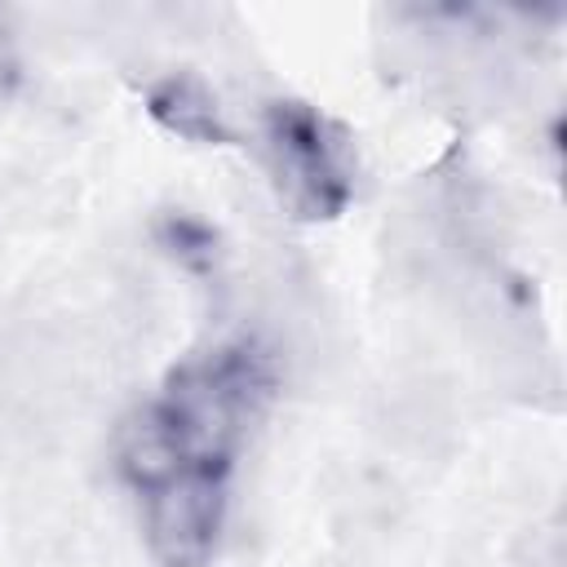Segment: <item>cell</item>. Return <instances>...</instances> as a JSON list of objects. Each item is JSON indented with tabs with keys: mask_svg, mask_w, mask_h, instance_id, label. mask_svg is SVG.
<instances>
[{
	"mask_svg": "<svg viewBox=\"0 0 567 567\" xmlns=\"http://www.w3.org/2000/svg\"><path fill=\"white\" fill-rule=\"evenodd\" d=\"M275 394V359L252 337L182 359L115 434V465L142 505L159 567H204L226 523L235 456Z\"/></svg>",
	"mask_w": 567,
	"mask_h": 567,
	"instance_id": "obj_1",
	"label": "cell"
},
{
	"mask_svg": "<svg viewBox=\"0 0 567 567\" xmlns=\"http://www.w3.org/2000/svg\"><path fill=\"white\" fill-rule=\"evenodd\" d=\"M261 155L279 204L297 221H337L354 199V142L306 97L261 102Z\"/></svg>",
	"mask_w": 567,
	"mask_h": 567,
	"instance_id": "obj_2",
	"label": "cell"
},
{
	"mask_svg": "<svg viewBox=\"0 0 567 567\" xmlns=\"http://www.w3.org/2000/svg\"><path fill=\"white\" fill-rule=\"evenodd\" d=\"M142 102H146V115L159 128L177 133L182 142H195V146H230L235 142V128L226 124L217 93L195 71H164V75H155L146 84Z\"/></svg>",
	"mask_w": 567,
	"mask_h": 567,
	"instance_id": "obj_3",
	"label": "cell"
},
{
	"mask_svg": "<svg viewBox=\"0 0 567 567\" xmlns=\"http://www.w3.org/2000/svg\"><path fill=\"white\" fill-rule=\"evenodd\" d=\"M155 244L190 275H213L217 266V230L186 208H164L155 217Z\"/></svg>",
	"mask_w": 567,
	"mask_h": 567,
	"instance_id": "obj_4",
	"label": "cell"
},
{
	"mask_svg": "<svg viewBox=\"0 0 567 567\" xmlns=\"http://www.w3.org/2000/svg\"><path fill=\"white\" fill-rule=\"evenodd\" d=\"M22 75V62H18V44H13V27H9V13L0 9V97L13 93Z\"/></svg>",
	"mask_w": 567,
	"mask_h": 567,
	"instance_id": "obj_5",
	"label": "cell"
}]
</instances>
